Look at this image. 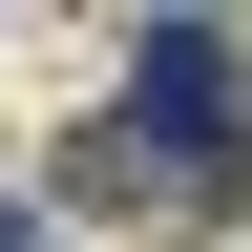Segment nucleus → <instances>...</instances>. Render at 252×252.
Here are the masks:
<instances>
[{"instance_id":"nucleus-1","label":"nucleus","mask_w":252,"mask_h":252,"mask_svg":"<svg viewBox=\"0 0 252 252\" xmlns=\"http://www.w3.org/2000/svg\"><path fill=\"white\" fill-rule=\"evenodd\" d=\"M126 63H147V105H168L189 147H231V126H252V84H231L252 42H231V21H147V42H126Z\"/></svg>"},{"instance_id":"nucleus-2","label":"nucleus","mask_w":252,"mask_h":252,"mask_svg":"<svg viewBox=\"0 0 252 252\" xmlns=\"http://www.w3.org/2000/svg\"><path fill=\"white\" fill-rule=\"evenodd\" d=\"M0 252H42V210H0Z\"/></svg>"}]
</instances>
